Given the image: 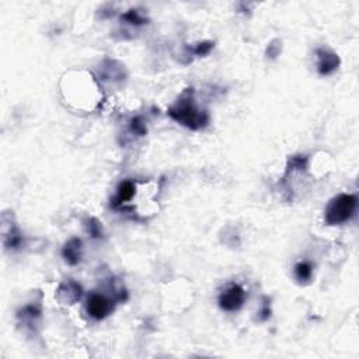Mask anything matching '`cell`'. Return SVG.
<instances>
[{
  "instance_id": "11",
  "label": "cell",
  "mask_w": 359,
  "mask_h": 359,
  "mask_svg": "<svg viewBox=\"0 0 359 359\" xmlns=\"http://www.w3.org/2000/svg\"><path fill=\"white\" fill-rule=\"evenodd\" d=\"M40 316H41V309L37 308V306H32V304H28V306H26L23 310L19 312V318H21L26 323L35 321L37 318H40Z\"/></svg>"
},
{
  "instance_id": "17",
  "label": "cell",
  "mask_w": 359,
  "mask_h": 359,
  "mask_svg": "<svg viewBox=\"0 0 359 359\" xmlns=\"http://www.w3.org/2000/svg\"><path fill=\"white\" fill-rule=\"evenodd\" d=\"M260 314H261V320H262V321H264V320H267V318H270V316H271V310H270V308H268L267 303L264 304V308L261 309V312H260Z\"/></svg>"
},
{
  "instance_id": "3",
  "label": "cell",
  "mask_w": 359,
  "mask_h": 359,
  "mask_svg": "<svg viewBox=\"0 0 359 359\" xmlns=\"http://www.w3.org/2000/svg\"><path fill=\"white\" fill-rule=\"evenodd\" d=\"M218 302L222 310L229 312V313L237 312L243 308V304L246 302V291L239 283H231L225 291H222Z\"/></svg>"
},
{
  "instance_id": "14",
  "label": "cell",
  "mask_w": 359,
  "mask_h": 359,
  "mask_svg": "<svg viewBox=\"0 0 359 359\" xmlns=\"http://www.w3.org/2000/svg\"><path fill=\"white\" fill-rule=\"evenodd\" d=\"M122 20L128 21L129 24H134V26H143L146 23L145 17L138 10H129L128 13H125L122 15Z\"/></svg>"
},
{
  "instance_id": "6",
  "label": "cell",
  "mask_w": 359,
  "mask_h": 359,
  "mask_svg": "<svg viewBox=\"0 0 359 359\" xmlns=\"http://www.w3.org/2000/svg\"><path fill=\"white\" fill-rule=\"evenodd\" d=\"M82 295V286L77 282H75L73 279H67L66 282L61 283V286H59L57 293L59 302H62L63 304H73V303H76L77 300H80Z\"/></svg>"
},
{
  "instance_id": "2",
  "label": "cell",
  "mask_w": 359,
  "mask_h": 359,
  "mask_svg": "<svg viewBox=\"0 0 359 359\" xmlns=\"http://www.w3.org/2000/svg\"><path fill=\"white\" fill-rule=\"evenodd\" d=\"M358 198L354 194H339L330 201L324 210V222L329 226L347 223L355 216Z\"/></svg>"
},
{
  "instance_id": "8",
  "label": "cell",
  "mask_w": 359,
  "mask_h": 359,
  "mask_svg": "<svg viewBox=\"0 0 359 359\" xmlns=\"http://www.w3.org/2000/svg\"><path fill=\"white\" fill-rule=\"evenodd\" d=\"M136 194V184H135L132 180H123L121 181L117 188V196L113 202L114 208H118L125 202H128L135 196Z\"/></svg>"
},
{
  "instance_id": "13",
  "label": "cell",
  "mask_w": 359,
  "mask_h": 359,
  "mask_svg": "<svg viewBox=\"0 0 359 359\" xmlns=\"http://www.w3.org/2000/svg\"><path fill=\"white\" fill-rule=\"evenodd\" d=\"M129 125H131V131H132L134 134L139 135V136H145V135L148 134V129H146L145 121L140 115H136V117H134V118L131 119Z\"/></svg>"
},
{
  "instance_id": "7",
  "label": "cell",
  "mask_w": 359,
  "mask_h": 359,
  "mask_svg": "<svg viewBox=\"0 0 359 359\" xmlns=\"http://www.w3.org/2000/svg\"><path fill=\"white\" fill-rule=\"evenodd\" d=\"M82 240L73 237L65 244L62 250V256L69 265H76L82 260Z\"/></svg>"
},
{
  "instance_id": "1",
  "label": "cell",
  "mask_w": 359,
  "mask_h": 359,
  "mask_svg": "<svg viewBox=\"0 0 359 359\" xmlns=\"http://www.w3.org/2000/svg\"><path fill=\"white\" fill-rule=\"evenodd\" d=\"M169 117L175 122L192 131H200L205 128L209 122V115L206 111H202L196 107L194 100V88H187L181 93L178 100L173 107L169 108Z\"/></svg>"
},
{
  "instance_id": "5",
  "label": "cell",
  "mask_w": 359,
  "mask_h": 359,
  "mask_svg": "<svg viewBox=\"0 0 359 359\" xmlns=\"http://www.w3.org/2000/svg\"><path fill=\"white\" fill-rule=\"evenodd\" d=\"M317 70L321 76H329L333 72H335L338 69L339 58L337 53H334L331 51H327V49H317Z\"/></svg>"
},
{
  "instance_id": "12",
  "label": "cell",
  "mask_w": 359,
  "mask_h": 359,
  "mask_svg": "<svg viewBox=\"0 0 359 359\" xmlns=\"http://www.w3.org/2000/svg\"><path fill=\"white\" fill-rule=\"evenodd\" d=\"M86 230L93 239H100L103 237V226L96 219V218H88L86 222Z\"/></svg>"
},
{
  "instance_id": "16",
  "label": "cell",
  "mask_w": 359,
  "mask_h": 359,
  "mask_svg": "<svg viewBox=\"0 0 359 359\" xmlns=\"http://www.w3.org/2000/svg\"><path fill=\"white\" fill-rule=\"evenodd\" d=\"M279 51H281V45L275 46L274 45V42H271V45L268 46V49H267L268 58H277Z\"/></svg>"
},
{
  "instance_id": "4",
  "label": "cell",
  "mask_w": 359,
  "mask_h": 359,
  "mask_svg": "<svg viewBox=\"0 0 359 359\" xmlns=\"http://www.w3.org/2000/svg\"><path fill=\"white\" fill-rule=\"evenodd\" d=\"M86 310L88 316L94 320H104L114 310V302L103 293L94 292L88 296Z\"/></svg>"
},
{
  "instance_id": "15",
  "label": "cell",
  "mask_w": 359,
  "mask_h": 359,
  "mask_svg": "<svg viewBox=\"0 0 359 359\" xmlns=\"http://www.w3.org/2000/svg\"><path fill=\"white\" fill-rule=\"evenodd\" d=\"M213 45H215V44L210 41L200 42V44H196V45L192 48V52H194L196 57H205V55H208V53L212 51Z\"/></svg>"
},
{
  "instance_id": "10",
  "label": "cell",
  "mask_w": 359,
  "mask_h": 359,
  "mask_svg": "<svg viewBox=\"0 0 359 359\" xmlns=\"http://www.w3.org/2000/svg\"><path fill=\"white\" fill-rule=\"evenodd\" d=\"M21 244H23V235H21L20 230H19L15 226H11L9 233H6L5 231L6 248H13V250H17V248H20Z\"/></svg>"
},
{
  "instance_id": "9",
  "label": "cell",
  "mask_w": 359,
  "mask_h": 359,
  "mask_svg": "<svg viewBox=\"0 0 359 359\" xmlns=\"http://www.w3.org/2000/svg\"><path fill=\"white\" fill-rule=\"evenodd\" d=\"M295 278L298 279L299 282H309L312 277H313V267L312 264L308 261H300L295 265Z\"/></svg>"
}]
</instances>
